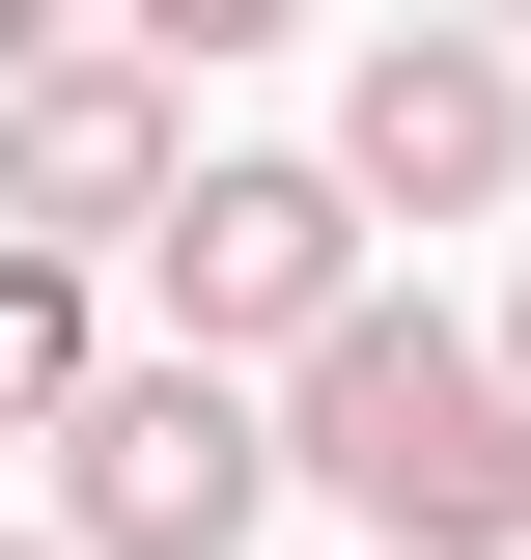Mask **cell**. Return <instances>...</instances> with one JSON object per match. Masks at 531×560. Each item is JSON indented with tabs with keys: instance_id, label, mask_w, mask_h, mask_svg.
I'll use <instances>...</instances> for the list:
<instances>
[{
	"instance_id": "6da1fadb",
	"label": "cell",
	"mask_w": 531,
	"mask_h": 560,
	"mask_svg": "<svg viewBox=\"0 0 531 560\" xmlns=\"http://www.w3.org/2000/svg\"><path fill=\"white\" fill-rule=\"evenodd\" d=\"M252 448H280L364 560H531V420H504V364H475L448 308H392V280L252 393Z\"/></svg>"
},
{
	"instance_id": "7a4b0ae2",
	"label": "cell",
	"mask_w": 531,
	"mask_h": 560,
	"mask_svg": "<svg viewBox=\"0 0 531 560\" xmlns=\"http://www.w3.org/2000/svg\"><path fill=\"white\" fill-rule=\"evenodd\" d=\"M140 280H168V364H308L335 308H364V224H335V168L308 140H197L168 168V224H140Z\"/></svg>"
},
{
	"instance_id": "3957f363",
	"label": "cell",
	"mask_w": 531,
	"mask_h": 560,
	"mask_svg": "<svg viewBox=\"0 0 531 560\" xmlns=\"http://www.w3.org/2000/svg\"><path fill=\"white\" fill-rule=\"evenodd\" d=\"M252 504H280V448H252L224 364H84V420H57V560H252Z\"/></svg>"
},
{
	"instance_id": "277c9868",
	"label": "cell",
	"mask_w": 531,
	"mask_h": 560,
	"mask_svg": "<svg viewBox=\"0 0 531 560\" xmlns=\"http://www.w3.org/2000/svg\"><path fill=\"white\" fill-rule=\"evenodd\" d=\"M308 168H335V224H504L531 197V57L504 28H364Z\"/></svg>"
},
{
	"instance_id": "5b68a950",
	"label": "cell",
	"mask_w": 531,
	"mask_h": 560,
	"mask_svg": "<svg viewBox=\"0 0 531 560\" xmlns=\"http://www.w3.org/2000/svg\"><path fill=\"white\" fill-rule=\"evenodd\" d=\"M168 168H197V84L84 57V28L0 84V253H57V280H84V253H140V224H168Z\"/></svg>"
},
{
	"instance_id": "8992f818",
	"label": "cell",
	"mask_w": 531,
	"mask_h": 560,
	"mask_svg": "<svg viewBox=\"0 0 531 560\" xmlns=\"http://www.w3.org/2000/svg\"><path fill=\"white\" fill-rule=\"evenodd\" d=\"M84 364H113V337H84V280H57V253H0V448H57Z\"/></svg>"
},
{
	"instance_id": "52a82bcc",
	"label": "cell",
	"mask_w": 531,
	"mask_h": 560,
	"mask_svg": "<svg viewBox=\"0 0 531 560\" xmlns=\"http://www.w3.org/2000/svg\"><path fill=\"white\" fill-rule=\"evenodd\" d=\"M475 364H504V420H531V308H504V337H475Z\"/></svg>"
},
{
	"instance_id": "ba28073f",
	"label": "cell",
	"mask_w": 531,
	"mask_h": 560,
	"mask_svg": "<svg viewBox=\"0 0 531 560\" xmlns=\"http://www.w3.org/2000/svg\"><path fill=\"white\" fill-rule=\"evenodd\" d=\"M28 57H57V28H28V0H0V84H28Z\"/></svg>"
},
{
	"instance_id": "9c48e42d",
	"label": "cell",
	"mask_w": 531,
	"mask_h": 560,
	"mask_svg": "<svg viewBox=\"0 0 531 560\" xmlns=\"http://www.w3.org/2000/svg\"><path fill=\"white\" fill-rule=\"evenodd\" d=\"M0 560H57V533H0Z\"/></svg>"
}]
</instances>
